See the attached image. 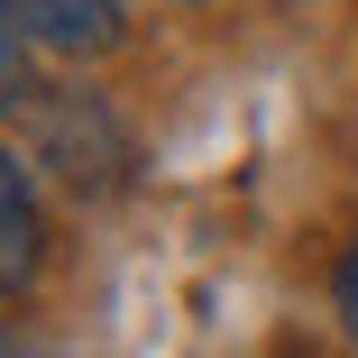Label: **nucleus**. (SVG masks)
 <instances>
[{"instance_id":"1","label":"nucleus","mask_w":358,"mask_h":358,"mask_svg":"<svg viewBox=\"0 0 358 358\" xmlns=\"http://www.w3.org/2000/svg\"><path fill=\"white\" fill-rule=\"evenodd\" d=\"M28 166H46L74 202H110L129 184V129L101 92H28Z\"/></svg>"},{"instance_id":"2","label":"nucleus","mask_w":358,"mask_h":358,"mask_svg":"<svg viewBox=\"0 0 358 358\" xmlns=\"http://www.w3.org/2000/svg\"><path fill=\"white\" fill-rule=\"evenodd\" d=\"M10 19L37 55H64V64H92L129 37V0H10Z\"/></svg>"},{"instance_id":"3","label":"nucleus","mask_w":358,"mask_h":358,"mask_svg":"<svg viewBox=\"0 0 358 358\" xmlns=\"http://www.w3.org/2000/svg\"><path fill=\"white\" fill-rule=\"evenodd\" d=\"M37 275H46V202H37L28 157L0 148V303L28 294Z\"/></svg>"},{"instance_id":"4","label":"nucleus","mask_w":358,"mask_h":358,"mask_svg":"<svg viewBox=\"0 0 358 358\" xmlns=\"http://www.w3.org/2000/svg\"><path fill=\"white\" fill-rule=\"evenodd\" d=\"M28 37H19V19H10V0H0V110H28Z\"/></svg>"},{"instance_id":"5","label":"nucleus","mask_w":358,"mask_h":358,"mask_svg":"<svg viewBox=\"0 0 358 358\" xmlns=\"http://www.w3.org/2000/svg\"><path fill=\"white\" fill-rule=\"evenodd\" d=\"M331 313H340V331H349V349H358V239H349L340 266H331Z\"/></svg>"},{"instance_id":"6","label":"nucleus","mask_w":358,"mask_h":358,"mask_svg":"<svg viewBox=\"0 0 358 358\" xmlns=\"http://www.w3.org/2000/svg\"><path fill=\"white\" fill-rule=\"evenodd\" d=\"M0 358H46V349H28L19 331H0Z\"/></svg>"},{"instance_id":"7","label":"nucleus","mask_w":358,"mask_h":358,"mask_svg":"<svg viewBox=\"0 0 358 358\" xmlns=\"http://www.w3.org/2000/svg\"><path fill=\"white\" fill-rule=\"evenodd\" d=\"M175 10H202V0H175Z\"/></svg>"}]
</instances>
